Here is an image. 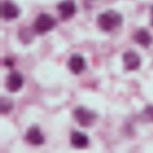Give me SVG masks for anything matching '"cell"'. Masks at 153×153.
Wrapping results in <instances>:
<instances>
[{
	"label": "cell",
	"mask_w": 153,
	"mask_h": 153,
	"mask_svg": "<svg viewBox=\"0 0 153 153\" xmlns=\"http://www.w3.org/2000/svg\"><path fill=\"white\" fill-rule=\"evenodd\" d=\"M57 9L63 20L71 19L76 12V4L73 0H64L58 4Z\"/></svg>",
	"instance_id": "cell-6"
},
{
	"label": "cell",
	"mask_w": 153,
	"mask_h": 153,
	"mask_svg": "<svg viewBox=\"0 0 153 153\" xmlns=\"http://www.w3.org/2000/svg\"><path fill=\"white\" fill-rule=\"evenodd\" d=\"M20 14L19 6L10 0H5L1 4V16L7 20L17 19Z\"/></svg>",
	"instance_id": "cell-5"
},
{
	"label": "cell",
	"mask_w": 153,
	"mask_h": 153,
	"mask_svg": "<svg viewBox=\"0 0 153 153\" xmlns=\"http://www.w3.org/2000/svg\"><path fill=\"white\" fill-rule=\"evenodd\" d=\"M68 66L70 71L74 74H80L86 69V60L81 54H73L68 62Z\"/></svg>",
	"instance_id": "cell-8"
},
{
	"label": "cell",
	"mask_w": 153,
	"mask_h": 153,
	"mask_svg": "<svg viewBox=\"0 0 153 153\" xmlns=\"http://www.w3.org/2000/svg\"><path fill=\"white\" fill-rule=\"evenodd\" d=\"M75 121L82 127H89L94 124L97 116L94 111L87 108L86 107H77L73 112Z\"/></svg>",
	"instance_id": "cell-3"
},
{
	"label": "cell",
	"mask_w": 153,
	"mask_h": 153,
	"mask_svg": "<svg viewBox=\"0 0 153 153\" xmlns=\"http://www.w3.org/2000/svg\"><path fill=\"white\" fill-rule=\"evenodd\" d=\"M142 119L146 122L153 123V105H149L145 107L142 111Z\"/></svg>",
	"instance_id": "cell-13"
},
{
	"label": "cell",
	"mask_w": 153,
	"mask_h": 153,
	"mask_svg": "<svg viewBox=\"0 0 153 153\" xmlns=\"http://www.w3.org/2000/svg\"><path fill=\"white\" fill-rule=\"evenodd\" d=\"M123 18L121 13L115 10H108L97 17V25L103 32H112L120 27Z\"/></svg>",
	"instance_id": "cell-1"
},
{
	"label": "cell",
	"mask_w": 153,
	"mask_h": 153,
	"mask_svg": "<svg viewBox=\"0 0 153 153\" xmlns=\"http://www.w3.org/2000/svg\"><path fill=\"white\" fill-rule=\"evenodd\" d=\"M71 144L78 149L86 148L88 145L89 139L86 134L81 131H74L71 135Z\"/></svg>",
	"instance_id": "cell-11"
},
{
	"label": "cell",
	"mask_w": 153,
	"mask_h": 153,
	"mask_svg": "<svg viewBox=\"0 0 153 153\" xmlns=\"http://www.w3.org/2000/svg\"><path fill=\"white\" fill-rule=\"evenodd\" d=\"M24 79L22 74L19 72H12L6 79V88L10 92H18L22 88Z\"/></svg>",
	"instance_id": "cell-7"
},
{
	"label": "cell",
	"mask_w": 153,
	"mask_h": 153,
	"mask_svg": "<svg viewBox=\"0 0 153 153\" xmlns=\"http://www.w3.org/2000/svg\"><path fill=\"white\" fill-rule=\"evenodd\" d=\"M13 108V102L11 99L7 97H2L1 98V112L3 114H8L11 112Z\"/></svg>",
	"instance_id": "cell-12"
},
{
	"label": "cell",
	"mask_w": 153,
	"mask_h": 153,
	"mask_svg": "<svg viewBox=\"0 0 153 153\" xmlns=\"http://www.w3.org/2000/svg\"><path fill=\"white\" fill-rule=\"evenodd\" d=\"M152 25L153 26V6H152Z\"/></svg>",
	"instance_id": "cell-15"
},
{
	"label": "cell",
	"mask_w": 153,
	"mask_h": 153,
	"mask_svg": "<svg viewBox=\"0 0 153 153\" xmlns=\"http://www.w3.org/2000/svg\"><path fill=\"white\" fill-rule=\"evenodd\" d=\"M136 43L141 45L143 47H149L153 43V38L148 30L141 28L133 36Z\"/></svg>",
	"instance_id": "cell-10"
},
{
	"label": "cell",
	"mask_w": 153,
	"mask_h": 153,
	"mask_svg": "<svg viewBox=\"0 0 153 153\" xmlns=\"http://www.w3.org/2000/svg\"><path fill=\"white\" fill-rule=\"evenodd\" d=\"M123 61L124 64V68L128 71H135L138 69L141 66L140 55L135 51H127L123 53Z\"/></svg>",
	"instance_id": "cell-4"
},
{
	"label": "cell",
	"mask_w": 153,
	"mask_h": 153,
	"mask_svg": "<svg viewBox=\"0 0 153 153\" xmlns=\"http://www.w3.org/2000/svg\"><path fill=\"white\" fill-rule=\"evenodd\" d=\"M56 20L51 15L47 13H40L33 23V29L39 34H45L54 28Z\"/></svg>",
	"instance_id": "cell-2"
},
{
	"label": "cell",
	"mask_w": 153,
	"mask_h": 153,
	"mask_svg": "<svg viewBox=\"0 0 153 153\" xmlns=\"http://www.w3.org/2000/svg\"><path fill=\"white\" fill-rule=\"evenodd\" d=\"M5 65L12 67V66H13V62H12V60H10V59H6V60H5Z\"/></svg>",
	"instance_id": "cell-14"
},
{
	"label": "cell",
	"mask_w": 153,
	"mask_h": 153,
	"mask_svg": "<svg viewBox=\"0 0 153 153\" xmlns=\"http://www.w3.org/2000/svg\"><path fill=\"white\" fill-rule=\"evenodd\" d=\"M25 139L29 143L39 146L44 143L45 142V137L39 127L37 126H32L30 127L25 135Z\"/></svg>",
	"instance_id": "cell-9"
}]
</instances>
